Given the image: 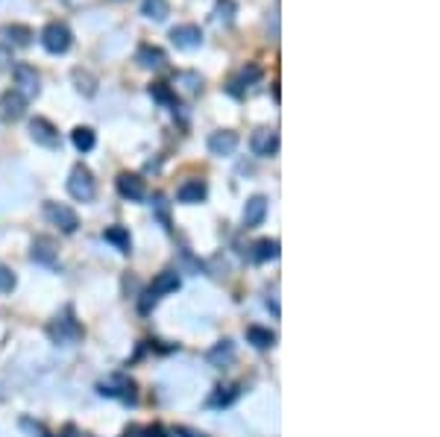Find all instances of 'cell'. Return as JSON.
<instances>
[{"label": "cell", "mask_w": 440, "mask_h": 437, "mask_svg": "<svg viewBox=\"0 0 440 437\" xmlns=\"http://www.w3.org/2000/svg\"><path fill=\"white\" fill-rule=\"evenodd\" d=\"M208 150H211V156H232V153L238 150V132H232V130L211 132Z\"/></svg>", "instance_id": "cell-11"}, {"label": "cell", "mask_w": 440, "mask_h": 437, "mask_svg": "<svg viewBox=\"0 0 440 437\" xmlns=\"http://www.w3.org/2000/svg\"><path fill=\"white\" fill-rule=\"evenodd\" d=\"M100 393L103 397H115V399H123V402H135V382L126 376H112L100 385Z\"/></svg>", "instance_id": "cell-7"}, {"label": "cell", "mask_w": 440, "mask_h": 437, "mask_svg": "<svg viewBox=\"0 0 440 437\" xmlns=\"http://www.w3.org/2000/svg\"><path fill=\"white\" fill-rule=\"evenodd\" d=\"M150 94L155 97V100H162V103H176V97L170 94V89L165 86V82H153V86H150Z\"/></svg>", "instance_id": "cell-29"}, {"label": "cell", "mask_w": 440, "mask_h": 437, "mask_svg": "<svg viewBox=\"0 0 440 437\" xmlns=\"http://www.w3.org/2000/svg\"><path fill=\"white\" fill-rule=\"evenodd\" d=\"M259 77H261L259 68H244V70H241V77H238V82H232V86H250V82H255Z\"/></svg>", "instance_id": "cell-30"}, {"label": "cell", "mask_w": 440, "mask_h": 437, "mask_svg": "<svg viewBox=\"0 0 440 437\" xmlns=\"http://www.w3.org/2000/svg\"><path fill=\"white\" fill-rule=\"evenodd\" d=\"M47 335H50L53 344H77L82 337V323L74 317L70 308H65V312L47 326Z\"/></svg>", "instance_id": "cell-1"}, {"label": "cell", "mask_w": 440, "mask_h": 437, "mask_svg": "<svg viewBox=\"0 0 440 437\" xmlns=\"http://www.w3.org/2000/svg\"><path fill=\"white\" fill-rule=\"evenodd\" d=\"M24 109H26V100L15 89L0 94V118H3V121H18L24 115Z\"/></svg>", "instance_id": "cell-12"}, {"label": "cell", "mask_w": 440, "mask_h": 437, "mask_svg": "<svg viewBox=\"0 0 440 437\" xmlns=\"http://www.w3.org/2000/svg\"><path fill=\"white\" fill-rule=\"evenodd\" d=\"M232 15H235V3H232V0H218L215 21L218 24H232Z\"/></svg>", "instance_id": "cell-26"}, {"label": "cell", "mask_w": 440, "mask_h": 437, "mask_svg": "<svg viewBox=\"0 0 440 437\" xmlns=\"http://www.w3.org/2000/svg\"><path fill=\"white\" fill-rule=\"evenodd\" d=\"M232 358H235V344L232 341H220L206 352V361L211 364V367H226Z\"/></svg>", "instance_id": "cell-18"}, {"label": "cell", "mask_w": 440, "mask_h": 437, "mask_svg": "<svg viewBox=\"0 0 440 437\" xmlns=\"http://www.w3.org/2000/svg\"><path fill=\"white\" fill-rule=\"evenodd\" d=\"M45 217L53 223V227H59L65 235H74L79 229V217L74 208H68L65 203H45Z\"/></svg>", "instance_id": "cell-3"}, {"label": "cell", "mask_w": 440, "mask_h": 437, "mask_svg": "<svg viewBox=\"0 0 440 437\" xmlns=\"http://www.w3.org/2000/svg\"><path fill=\"white\" fill-rule=\"evenodd\" d=\"M103 238H106V241H112V244H115L121 252H130V232H126L123 227H109L106 232H103Z\"/></svg>", "instance_id": "cell-24"}, {"label": "cell", "mask_w": 440, "mask_h": 437, "mask_svg": "<svg viewBox=\"0 0 440 437\" xmlns=\"http://www.w3.org/2000/svg\"><path fill=\"white\" fill-rule=\"evenodd\" d=\"M170 41L179 47V50H194L203 45V30L197 24H179L170 30Z\"/></svg>", "instance_id": "cell-6"}, {"label": "cell", "mask_w": 440, "mask_h": 437, "mask_svg": "<svg viewBox=\"0 0 440 437\" xmlns=\"http://www.w3.org/2000/svg\"><path fill=\"white\" fill-rule=\"evenodd\" d=\"M235 397H238V385H220V388H215V393H211L208 405L211 408H223V405H229Z\"/></svg>", "instance_id": "cell-23"}, {"label": "cell", "mask_w": 440, "mask_h": 437, "mask_svg": "<svg viewBox=\"0 0 440 437\" xmlns=\"http://www.w3.org/2000/svg\"><path fill=\"white\" fill-rule=\"evenodd\" d=\"M179 285H182V282H179V273H176V270H165V273H159V276L153 279L150 293H153L155 300H159V297H165V293L179 291Z\"/></svg>", "instance_id": "cell-16"}, {"label": "cell", "mask_w": 440, "mask_h": 437, "mask_svg": "<svg viewBox=\"0 0 440 437\" xmlns=\"http://www.w3.org/2000/svg\"><path fill=\"white\" fill-rule=\"evenodd\" d=\"M264 215H267V197H261V194L250 197L247 206H244V227L247 229L259 227V223L264 220Z\"/></svg>", "instance_id": "cell-15"}, {"label": "cell", "mask_w": 440, "mask_h": 437, "mask_svg": "<svg viewBox=\"0 0 440 437\" xmlns=\"http://www.w3.org/2000/svg\"><path fill=\"white\" fill-rule=\"evenodd\" d=\"M3 36L9 41H15V45H21V47H26V45H30V38H33V33L26 30V26H21V24H6L3 26Z\"/></svg>", "instance_id": "cell-25"}, {"label": "cell", "mask_w": 440, "mask_h": 437, "mask_svg": "<svg viewBox=\"0 0 440 437\" xmlns=\"http://www.w3.org/2000/svg\"><path fill=\"white\" fill-rule=\"evenodd\" d=\"M118 194L123 197V200H144L147 197V185H144V179H141L138 174H121L118 176Z\"/></svg>", "instance_id": "cell-10"}, {"label": "cell", "mask_w": 440, "mask_h": 437, "mask_svg": "<svg viewBox=\"0 0 440 437\" xmlns=\"http://www.w3.org/2000/svg\"><path fill=\"white\" fill-rule=\"evenodd\" d=\"M70 141H74V147L79 153H89L97 144V135H94V130H89V126H77V130L70 132Z\"/></svg>", "instance_id": "cell-21"}, {"label": "cell", "mask_w": 440, "mask_h": 437, "mask_svg": "<svg viewBox=\"0 0 440 437\" xmlns=\"http://www.w3.org/2000/svg\"><path fill=\"white\" fill-rule=\"evenodd\" d=\"M252 261H271V259H279V241L276 238H264V241H255L252 244Z\"/></svg>", "instance_id": "cell-19"}, {"label": "cell", "mask_w": 440, "mask_h": 437, "mask_svg": "<svg viewBox=\"0 0 440 437\" xmlns=\"http://www.w3.org/2000/svg\"><path fill=\"white\" fill-rule=\"evenodd\" d=\"M250 147H252L255 156H261V159L276 156V150H279V132L271 130V126H261V130H255V132H252Z\"/></svg>", "instance_id": "cell-5"}, {"label": "cell", "mask_w": 440, "mask_h": 437, "mask_svg": "<svg viewBox=\"0 0 440 437\" xmlns=\"http://www.w3.org/2000/svg\"><path fill=\"white\" fill-rule=\"evenodd\" d=\"M15 82H18V94L24 97H36L38 91H41V79H38V74H36V68H30V65H15Z\"/></svg>", "instance_id": "cell-9"}, {"label": "cell", "mask_w": 440, "mask_h": 437, "mask_svg": "<svg viewBox=\"0 0 440 437\" xmlns=\"http://www.w3.org/2000/svg\"><path fill=\"white\" fill-rule=\"evenodd\" d=\"M176 437H206V434H200V431H191V429H185V426H176V431H174Z\"/></svg>", "instance_id": "cell-31"}, {"label": "cell", "mask_w": 440, "mask_h": 437, "mask_svg": "<svg viewBox=\"0 0 440 437\" xmlns=\"http://www.w3.org/2000/svg\"><path fill=\"white\" fill-rule=\"evenodd\" d=\"M6 62H9V50L0 47V65H6Z\"/></svg>", "instance_id": "cell-33"}, {"label": "cell", "mask_w": 440, "mask_h": 437, "mask_svg": "<svg viewBox=\"0 0 440 437\" xmlns=\"http://www.w3.org/2000/svg\"><path fill=\"white\" fill-rule=\"evenodd\" d=\"M41 45H45V50L47 53H65L68 47H70V30L65 24H59V21H53V24H47L45 26V33H41Z\"/></svg>", "instance_id": "cell-4"}, {"label": "cell", "mask_w": 440, "mask_h": 437, "mask_svg": "<svg viewBox=\"0 0 440 437\" xmlns=\"http://www.w3.org/2000/svg\"><path fill=\"white\" fill-rule=\"evenodd\" d=\"M15 291V273L6 264H0V293H12Z\"/></svg>", "instance_id": "cell-28"}, {"label": "cell", "mask_w": 440, "mask_h": 437, "mask_svg": "<svg viewBox=\"0 0 440 437\" xmlns=\"http://www.w3.org/2000/svg\"><path fill=\"white\" fill-rule=\"evenodd\" d=\"M144 434L147 437H165V429L162 426H150V429H144Z\"/></svg>", "instance_id": "cell-32"}, {"label": "cell", "mask_w": 440, "mask_h": 437, "mask_svg": "<svg viewBox=\"0 0 440 437\" xmlns=\"http://www.w3.org/2000/svg\"><path fill=\"white\" fill-rule=\"evenodd\" d=\"M135 62H138L141 68H147V70H159V68H165L167 56H165V50H162V47L141 45V47H138V53H135Z\"/></svg>", "instance_id": "cell-14"}, {"label": "cell", "mask_w": 440, "mask_h": 437, "mask_svg": "<svg viewBox=\"0 0 440 437\" xmlns=\"http://www.w3.org/2000/svg\"><path fill=\"white\" fill-rule=\"evenodd\" d=\"M68 194L74 197L79 203H91L97 197V182L91 176V171L85 164H77L74 171H70V179H68Z\"/></svg>", "instance_id": "cell-2"}, {"label": "cell", "mask_w": 440, "mask_h": 437, "mask_svg": "<svg viewBox=\"0 0 440 437\" xmlns=\"http://www.w3.org/2000/svg\"><path fill=\"white\" fill-rule=\"evenodd\" d=\"M30 256H33L36 264L53 267L56 259H59V250H56V244L50 241V238H36V241H33V250H30Z\"/></svg>", "instance_id": "cell-13"}, {"label": "cell", "mask_w": 440, "mask_h": 437, "mask_svg": "<svg viewBox=\"0 0 440 437\" xmlns=\"http://www.w3.org/2000/svg\"><path fill=\"white\" fill-rule=\"evenodd\" d=\"M206 182L203 179H188L185 185H182L179 191H176V197H179V203H188V206H194V203H203L206 200Z\"/></svg>", "instance_id": "cell-17"}, {"label": "cell", "mask_w": 440, "mask_h": 437, "mask_svg": "<svg viewBox=\"0 0 440 437\" xmlns=\"http://www.w3.org/2000/svg\"><path fill=\"white\" fill-rule=\"evenodd\" d=\"M167 12H170L167 0H144V3H141V15H147L150 21H165Z\"/></svg>", "instance_id": "cell-22"}, {"label": "cell", "mask_w": 440, "mask_h": 437, "mask_svg": "<svg viewBox=\"0 0 440 437\" xmlns=\"http://www.w3.org/2000/svg\"><path fill=\"white\" fill-rule=\"evenodd\" d=\"M247 341L255 346V349H271L276 344V335L271 329H261V326H250L247 329Z\"/></svg>", "instance_id": "cell-20"}, {"label": "cell", "mask_w": 440, "mask_h": 437, "mask_svg": "<svg viewBox=\"0 0 440 437\" xmlns=\"http://www.w3.org/2000/svg\"><path fill=\"white\" fill-rule=\"evenodd\" d=\"M30 135H33L36 144L47 147V150L59 147V132H56V126H53L47 118H36V121H30Z\"/></svg>", "instance_id": "cell-8"}, {"label": "cell", "mask_w": 440, "mask_h": 437, "mask_svg": "<svg viewBox=\"0 0 440 437\" xmlns=\"http://www.w3.org/2000/svg\"><path fill=\"white\" fill-rule=\"evenodd\" d=\"M74 82H77V89L85 94V97H91L97 89H94V79L89 74H82V70H74Z\"/></svg>", "instance_id": "cell-27"}]
</instances>
